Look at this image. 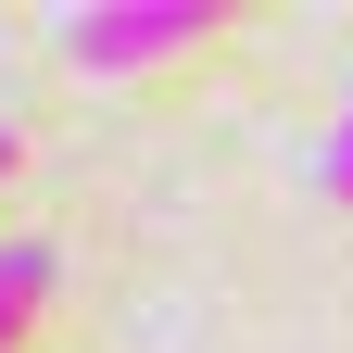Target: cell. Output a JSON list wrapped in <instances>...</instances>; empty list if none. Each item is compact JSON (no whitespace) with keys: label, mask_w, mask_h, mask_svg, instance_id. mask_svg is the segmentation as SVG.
Segmentation results:
<instances>
[{"label":"cell","mask_w":353,"mask_h":353,"mask_svg":"<svg viewBox=\"0 0 353 353\" xmlns=\"http://www.w3.org/2000/svg\"><path fill=\"white\" fill-rule=\"evenodd\" d=\"M202 26H214V0H88V13H63V51L88 76H139V63H176Z\"/></svg>","instance_id":"6da1fadb"},{"label":"cell","mask_w":353,"mask_h":353,"mask_svg":"<svg viewBox=\"0 0 353 353\" xmlns=\"http://www.w3.org/2000/svg\"><path fill=\"white\" fill-rule=\"evenodd\" d=\"M38 303H51V240H0V353L26 341Z\"/></svg>","instance_id":"7a4b0ae2"},{"label":"cell","mask_w":353,"mask_h":353,"mask_svg":"<svg viewBox=\"0 0 353 353\" xmlns=\"http://www.w3.org/2000/svg\"><path fill=\"white\" fill-rule=\"evenodd\" d=\"M316 190H328V202H353V101H341V126H328V152H316Z\"/></svg>","instance_id":"3957f363"},{"label":"cell","mask_w":353,"mask_h":353,"mask_svg":"<svg viewBox=\"0 0 353 353\" xmlns=\"http://www.w3.org/2000/svg\"><path fill=\"white\" fill-rule=\"evenodd\" d=\"M0 176H13V126H0Z\"/></svg>","instance_id":"277c9868"}]
</instances>
